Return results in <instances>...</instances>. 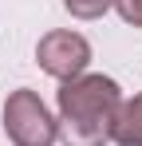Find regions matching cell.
Masks as SVG:
<instances>
[{
  "instance_id": "obj_3",
  "label": "cell",
  "mask_w": 142,
  "mask_h": 146,
  "mask_svg": "<svg viewBox=\"0 0 142 146\" xmlns=\"http://www.w3.org/2000/svg\"><path fill=\"white\" fill-rule=\"evenodd\" d=\"M36 59L47 75H55L59 83H71L87 71L91 63V44L79 32H47L44 40L36 44Z\"/></svg>"
},
{
  "instance_id": "obj_2",
  "label": "cell",
  "mask_w": 142,
  "mask_h": 146,
  "mask_svg": "<svg viewBox=\"0 0 142 146\" xmlns=\"http://www.w3.org/2000/svg\"><path fill=\"white\" fill-rule=\"evenodd\" d=\"M4 126H8V138L16 146H51L59 138V122L47 115L44 99L36 91H12L4 103Z\"/></svg>"
},
{
  "instance_id": "obj_6",
  "label": "cell",
  "mask_w": 142,
  "mask_h": 146,
  "mask_svg": "<svg viewBox=\"0 0 142 146\" xmlns=\"http://www.w3.org/2000/svg\"><path fill=\"white\" fill-rule=\"evenodd\" d=\"M115 8H118V16H122L126 24L142 28V0H115Z\"/></svg>"
},
{
  "instance_id": "obj_5",
  "label": "cell",
  "mask_w": 142,
  "mask_h": 146,
  "mask_svg": "<svg viewBox=\"0 0 142 146\" xmlns=\"http://www.w3.org/2000/svg\"><path fill=\"white\" fill-rule=\"evenodd\" d=\"M63 4H67L71 16H79V20H95V16H103L115 0H63Z\"/></svg>"
},
{
  "instance_id": "obj_1",
  "label": "cell",
  "mask_w": 142,
  "mask_h": 146,
  "mask_svg": "<svg viewBox=\"0 0 142 146\" xmlns=\"http://www.w3.org/2000/svg\"><path fill=\"white\" fill-rule=\"evenodd\" d=\"M122 91L107 75H79L59 87V138L67 146H103L111 138Z\"/></svg>"
},
{
  "instance_id": "obj_4",
  "label": "cell",
  "mask_w": 142,
  "mask_h": 146,
  "mask_svg": "<svg viewBox=\"0 0 142 146\" xmlns=\"http://www.w3.org/2000/svg\"><path fill=\"white\" fill-rule=\"evenodd\" d=\"M111 142L118 146H142V95L138 99H122L111 126Z\"/></svg>"
}]
</instances>
